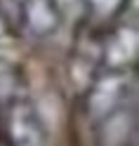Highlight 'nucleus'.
Instances as JSON below:
<instances>
[{"label": "nucleus", "instance_id": "nucleus-2", "mask_svg": "<svg viewBox=\"0 0 139 146\" xmlns=\"http://www.w3.org/2000/svg\"><path fill=\"white\" fill-rule=\"evenodd\" d=\"M127 71H106L90 83L87 87V113L101 123L113 111H118L127 99Z\"/></svg>", "mask_w": 139, "mask_h": 146}, {"label": "nucleus", "instance_id": "nucleus-5", "mask_svg": "<svg viewBox=\"0 0 139 146\" xmlns=\"http://www.w3.org/2000/svg\"><path fill=\"white\" fill-rule=\"evenodd\" d=\"M99 125H101V146H127L130 137L134 134V118L132 113L127 115L125 106L113 111Z\"/></svg>", "mask_w": 139, "mask_h": 146}, {"label": "nucleus", "instance_id": "nucleus-4", "mask_svg": "<svg viewBox=\"0 0 139 146\" xmlns=\"http://www.w3.org/2000/svg\"><path fill=\"white\" fill-rule=\"evenodd\" d=\"M21 21L35 38H47L61 24V14L54 0H24Z\"/></svg>", "mask_w": 139, "mask_h": 146}, {"label": "nucleus", "instance_id": "nucleus-7", "mask_svg": "<svg viewBox=\"0 0 139 146\" xmlns=\"http://www.w3.org/2000/svg\"><path fill=\"white\" fill-rule=\"evenodd\" d=\"M7 35H10V29H7V19L3 17V12H0V45H5Z\"/></svg>", "mask_w": 139, "mask_h": 146}, {"label": "nucleus", "instance_id": "nucleus-6", "mask_svg": "<svg viewBox=\"0 0 139 146\" xmlns=\"http://www.w3.org/2000/svg\"><path fill=\"white\" fill-rule=\"evenodd\" d=\"M125 0H87L90 12L94 14V19L104 21V19H113V17L123 10Z\"/></svg>", "mask_w": 139, "mask_h": 146}, {"label": "nucleus", "instance_id": "nucleus-1", "mask_svg": "<svg viewBox=\"0 0 139 146\" xmlns=\"http://www.w3.org/2000/svg\"><path fill=\"white\" fill-rule=\"evenodd\" d=\"M5 139L10 146H45L47 130L45 123L29 99H12L3 118Z\"/></svg>", "mask_w": 139, "mask_h": 146}, {"label": "nucleus", "instance_id": "nucleus-3", "mask_svg": "<svg viewBox=\"0 0 139 146\" xmlns=\"http://www.w3.org/2000/svg\"><path fill=\"white\" fill-rule=\"evenodd\" d=\"M139 54V33L137 26H120L108 35L104 45V66L106 71H127L134 66Z\"/></svg>", "mask_w": 139, "mask_h": 146}]
</instances>
